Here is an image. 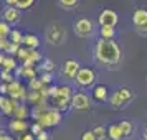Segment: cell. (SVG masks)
Segmentation results:
<instances>
[{
    "label": "cell",
    "mask_w": 147,
    "mask_h": 140,
    "mask_svg": "<svg viewBox=\"0 0 147 140\" xmlns=\"http://www.w3.org/2000/svg\"><path fill=\"white\" fill-rule=\"evenodd\" d=\"M94 58L101 64H117L121 60V48L114 40H104L101 38L94 48Z\"/></svg>",
    "instance_id": "cell-1"
},
{
    "label": "cell",
    "mask_w": 147,
    "mask_h": 140,
    "mask_svg": "<svg viewBox=\"0 0 147 140\" xmlns=\"http://www.w3.org/2000/svg\"><path fill=\"white\" fill-rule=\"evenodd\" d=\"M71 96H73V89L69 86H58L56 92L48 99V102L51 104V107H55L56 111H60L61 114L68 111L71 107Z\"/></svg>",
    "instance_id": "cell-2"
},
{
    "label": "cell",
    "mask_w": 147,
    "mask_h": 140,
    "mask_svg": "<svg viewBox=\"0 0 147 140\" xmlns=\"http://www.w3.org/2000/svg\"><path fill=\"white\" fill-rule=\"evenodd\" d=\"M61 120H63V117H61L60 111H56L55 107L48 106L47 109H45V111L38 115L36 122H38V124H41V127H43V129H50V127L60 125Z\"/></svg>",
    "instance_id": "cell-3"
},
{
    "label": "cell",
    "mask_w": 147,
    "mask_h": 140,
    "mask_svg": "<svg viewBox=\"0 0 147 140\" xmlns=\"http://www.w3.org/2000/svg\"><path fill=\"white\" fill-rule=\"evenodd\" d=\"M132 99H134V92L129 87H119L117 91H114L109 96V104L114 109H122V107H126Z\"/></svg>",
    "instance_id": "cell-4"
},
{
    "label": "cell",
    "mask_w": 147,
    "mask_h": 140,
    "mask_svg": "<svg viewBox=\"0 0 147 140\" xmlns=\"http://www.w3.org/2000/svg\"><path fill=\"white\" fill-rule=\"evenodd\" d=\"M73 81L76 82V86H80L81 89H86V87H91L94 84L96 73H94L91 68H80Z\"/></svg>",
    "instance_id": "cell-5"
},
{
    "label": "cell",
    "mask_w": 147,
    "mask_h": 140,
    "mask_svg": "<svg viewBox=\"0 0 147 140\" xmlns=\"http://www.w3.org/2000/svg\"><path fill=\"white\" fill-rule=\"evenodd\" d=\"M45 38H47V41L50 43V45L56 46V45H61V43L65 41V38H66V31H65V28L61 27V25L53 23V25H50V27L47 28V31H45Z\"/></svg>",
    "instance_id": "cell-6"
},
{
    "label": "cell",
    "mask_w": 147,
    "mask_h": 140,
    "mask_svg": "<svg viewBox=\"0 0 147 140\" xmlns=\"http://www.w3.org/2000/svg\"><path fill=\"white\" fill-rule=\"evenodd\" d=\"M74 35L80 38H89L94 35V23L89 18H78L73 25Z\"/></svg>",
    "instance_id": "cell-7"
},
{
    "label": "cell",
    "mask_w": 147,
    "mask_h": 140,
    "mask_svg": "<svg viewBox=\"0 0 147 140\" xmlns=\"http://www.w3.org/2000/svg\"><path fill=\"white\" fill-rule=\"evenodd\" d=\"M8 86V91H7V96L8 97H12L15 100H20V102H25V97H27V87L22 84L20 79H13L7 82Z\"/></svg>",
    "instance_id": "cell-8"
},
{
    "label": "cell",
    "mask_w": 147,
    "mask_h": 140,
    "mask_svg": "<svg viewBox=\"0 0 147 140\" xmlns=\"http://www.w3.org/2000/svg\"><path fill=\"white\" fill-rule=\"evenodd\" d=\"M71 107L76 109V111H88L89 107H91V99H89V96L86 92H73L71 96Z\"/></svg>",
    "instance_id": "cell-9"
},
{
    "label": "cell",
    "mask_w": 147,
    "mask_h": 140,
    "mask_svg": "<svg viewBox=\"0 0 147 140\" xmlns=\"http://www.w3.org/2000/svg\"><path fill=\"white\" fill-rule=\"evenodd\" d=\"M20 18H22V10H18L15 5H7V7L2 10V20L7 21L8 25L18 23Z\"/></svg>",
    "instance_id": "cell-10"
},
{
    "label": "cell",
    "mask_w": 147,
    "mask_h": 140,
    "mask_svg": "<svg viewBox=\"0 0 147 140\" xmlns=\"http://www.w3.org/2000/svg\"><path fill=\"white\" fill-rule=\"evenodd\" d=\"M117 20H119L117 13H116L114 10H111V8L102 10L99 13V18H98L101 27H116V25H117Z\"/></svg>",
    "instance_id": "cell-11"
},
{
    "label": "cell",
    "mask_w": 147,
    "mask_h": 140,
    "mask_svg": "<svg viewBox=\"0 0 147 140\" xmlns=\"http://www.w3.org/2000/svg\"><path fill=\"white\" fill-rule=\"evenodd\" d=\"M7 127L13 135H18V133L27 132L28 129H30V122H28V119H15V117H12V119L8 120Z\"/></svg>",
    "instance_id": "cell-12"
},
{
    "label": "cell",
    "mask_w": 147,
    "mask_h": 140,
    "mask_svg": "<svg viewBox=\"0 0 147 140\" xmlns=\"http://www.w3.org/2000/svg\"><path fill=\"white\" fill-rule=\"evenodd\" d=\"M80 63L76 60H66L63 63V68H61V76L65 79H74V76L80 69Z\"/></svg>",
    "instance_id": "cell-13"
},
{
    "label": "cell",
    "mask_w": 147,
    "mask_h": 140,
    "mask_svg": "<svg viewBox=\"0 0 147 140\" xmlns=\"http://www.w3.org/2000/svg\"><path fill=\"white\" fill-rule=\"evenodd\" d=\"M17 102H18V100L12 99V97H8V96L0 94V112L3 114V115H7V117H12Z\"/></svg>",
    "instance_id": "cell-14"
},
{
    "label": "cell",
    "mask_w": 147,
    "mask_h": 140,
    "mask_svg": "<svg viewBox=\"0 0 147 140\" xmlns=\"http://www.w3.org/2000/svg\"><path fill=\"white\" fill-rule=\"evenodd\" d=\"M41 60H43V56L40 54V51H36V50H30L27 54V58L22 61V66H32L35 68L38 63H41Z\"/></svg>",
    "instance_id": "cell-15"
},
{
    "label": "cell",
    "mask_w": 147,
    "mask_h": 140,
    "mask_svg": "<svg viewBox=\"0 0 147 140\" xmlns=\"http://www.w3.org/2000/svg\"><path fill=\"white\" fill-rule=\"evenodd\" d=\"M12 117H15V119H28V117H30V109H28L27 102H20V100H18V102L15 104Z\"/></svg>",
    "instance_id": "cell-16"
},
{
    "label": "cell",
    "mask_w": 147,
    "mask_h": 140,
    "mask_svg": "<svg viewBox=\"0 0 147 140\" xmlns=\"http://www.w3.org/2000/svg\"><path fill=\"white\" fill-rule=\"evenodd\" d=\"M22 45L30 48V50H38V46H40V38L35 33H23V41H22Z\"/></svg>",
    "instance_id": "cell-17"
},
{
    "label": "cell",
    "mask_w": 147,
    "mask_h": 140,
    "mask_svg": "<svg viewBox=\"0 0 147 140\" xmlns=\"http://www.w3.org/2000/svg\"><path fill=\"white\" fill-rule=\"evenodd\" d=\"M93 97L99 102H106L109 99V91L104 84H99V86H94L93 89Z\"/></svg>",
    "instance_id": "cell-18"
},
{
    "label": "cell",
    "mask_w": 147,
    "mask_h": 140,
    "mask_svg": "<svg viewBox=\"0 0 147 140\" xmlns=\"http://www.w3.org/2000/svg\"><path fill=\"white\" fill-rule=\"evenodd\" d=\"M132 21L134 25L137 27V25H142V23H146L147 21V10L146 8H137L132 15Z\"/></svg>",
    "instance_id": "cell-19"
},
{
    "label": "cell",
    "mask_w": 147,
    "mask_h": 140,
    "mask_svg": "<svg viewBox=\"0 0 147 140\" xmlns=\"http://www.w3.org/2000/svg\"><path fill=\"white\" fill-rule=\"evenodd\" d=\"M17 66H18V64H17V60H15L13 56H5L0 69H3V71H12V73H13L15 69H17Z\"/></svg>",
    "instance_id": "cell-20"
},
{
    "label": "cell",
    "mask_w": 147,
    "mask_h": 140,
    "mask_svg": "<svg viewBox=\"0 0 147 140\" xmlns=\"http://www.w3.org/2000/svg\"><path fill=\"white\" fill-rule=\"evenodd\" d=\"M107 137L111 140H122L124 139L122 137V132H121V129H119V124L109 125V129H107Z\"/></svg>",
    "instance_id": "cell-21"
},
{
    "label": "cell",
    "mask_w": 147,
    "mask_h": 140,
    "mask_svg": "<svg viewBox=\"0 0 147 140\" xmlns=\"http://www.w3.org/2000/svg\"><path fill=\"white\" fill-rule=\"evenodd\" d=\"M119 129H121V132H122V137H124V139L132 135L134 127H132V124H131L129 120H122V122H119Z\"/></svg>",
    "instance_id": "cell-22"
},
{
    "label": "cell",
    "mask_w": 147,
    "mask_h": 140,
    "mask_svg": "<svg viewBox=\"0 0 147 140\" xmlns=\"http://www.w3.org/2000/svg\"><path fill=\"white\" fill-rule=\"evenodd\" d=\"M99 35H101V38H104V40H113L114 36H116V28L114 27H101Z\"/></svg>",
    "instance_id": "cell-23"
},
{
    "label": "cell",
    "mask_w": 147,
    "mask_h": 140,
    "mask_svg": "<svg viewBox=\"0 0 147 140\" xmlns=\"http://www.w3.org/2000/svg\"><path fill=\"white\" fill-rule=\"evenodd\" d=\"M93 133L94 137H96V140H107L109 137H107V129L104 125H96L93 129Z\"/></svg>",
    "instance_id": "cell-24"
},
{
    "label": "cell",
    "mask_w": 147,
    "mask_h": 140,
    "mask_svg": "<svg viewBox=\"0 0 147 140\" xmlns=\"http://www.w3.org/2000/svg\"><path fill=\"white\" fill-rule=\"evenodd\" d=\"M8 40L12 41V43H17V45H22V41H23V33H22L20 30H10V33H8Z\"/></svg>",
    "instance_id": "cell-25"
},
{
    "label": "cell",
    "mask_w": 147,
    "mask_h": 140,
    "mask_svg": "<svg viewBox=\"0 0 147 140\" xmlns=\"http://www.w3.org/2000/svg\"><path fill=\"white\" fill-rule=\"evenodd\" d=\"M36 0H15V7L18 10H28L35 5Z\"/></svg>",
    "instance_id": "cell-26"
},
{
    "label": "cell",
    "mask_w": 147,
    "mask_h": 140,
    "mask_svg": "<svg viewBox=\"0 0 147 140\" xmlns=\"http://www.w3.org/2000/svg\"><path fill=\"white\" fill-rule=\"evenodd\" d=\"M45 86L43 82H41V79L36 76V78H33V79H30L28 81V87L27 89H33V91H40L41 87Z\"/></svg>",
    "instance_id": "cell-27"
},
{
    "label": "cell",
    "mask_w": 147,
    "mask_h": 140,
    "mask_svg": "<svg viewBox=\"0 0 147 140\" xmlns=\"http://www.w3.org/2000/svg\"><path fill=\"white\" fill-rule=\"evenodd\" d=\"M38 78L41 79V82H43L45 86H50V84L53 82V73H50V71H41V74Z\"/></svg>",
    "instance_id": "cell-28"
},
{
    "label": "cell",
    "mask_w": 147,
    "mask_h": 140,
    "mask_svg": "<svg viewBox=\"0 0 147 140\" xmlns=\"http://www.w3.org/2000/svg\"><path fill=\"white\" fill-rule=\"evenodd\" d=\"M78 2L80 0H58V3H60L61 8H65V10H71L78 5Z\"/></svg>",
    "instance_id": "cell-29"
},
{
    "label": "cell",
    "mask_w": 147,
    "mask_h": 140,
    "mask_svg": "<svg viewBox=\"0 0 147 140\" xmlns=\"http://www.w3.org/2000/svg\"><path fill=\"white\" fill-rule=\"evenodd\" d=\"M43 61V64H41V71H50V73H53L55 69V61L51 60V58H45Z\"/></svg>",
    "instance_id": "cell-30"
},
{
    "label": "cell",
    "mask_w": 147,
    "mask_h": 140,
    "mask_svg": "<svg viewBox=\"0 0 147 140\" xmlns=\"http://www.w3.org/2000/svg\"><path fill=\"white\" fill-rule=\"evenodd\" d=\"M10 25H8L7 21L0 20V38H8V33H10Z\"/></svg>",
    "instance_id": "cell-31"
},
{
    "label": "cell",
    "mask_w": 147,
    "mask_h": 140,
    "mask_svg": "<svg viewBox=\"0 0 147 140\" xmlns=\"http://www.w3.org/2000/svg\"><path fill=\"white\" fill-rule=\"evenodd\" d=\"M0 79H2V82H10V81H13L15 79V76L12 71H0Z\"/></svg>",
    "instance_id": "cell-32"
},
{
    "label": "cell",
    "mask_w": 147,
    "mask_h": 140,
    "mask_svg": "<svg viewBox=\"0 0 147 140\" xmlns=\"http://www.w3.org/2000/svg\"><path fill=\"white\" fill-rule=\"evenodd\" d=\"M28 51H30V48H27V46H20L18 50H17V58L20 60V63L25 60V58H27Z\"/></svg>",
    "instance_id": "cell-33"
},
{
    "label": "cell",
    "mask_w": 147,
    "mask_h": 140,
    "mask_svg": "<svg viewBox=\"0 0 147 140\" xmlns=\"http://www.w3.org/2000/svg\"><path fill=\"white\" fill-rule=\"evenodd\" d=\"M28 130L33 133V135H38V133L43 130V127H41V124H38L36 120H33V124H30V129H28Z\"/></svg>",
    "instance_id": "cell-34"
},
{
    "label": "cell",
    "mask_w": 147,
    "mask_h": 140,
    "mask_svg": "<svg viewBox=\"0 0 147 140\" xmlns=\"http://www.w3.org/2000/svg\"><path fill=\"white\" fill-rule=\"evenodd\" d=\"M15 140H35V135L30 130H27V132H23V133H18Z\"/></svg>",
    "instance_id": "cell-35"
},
{
    "label": "cell",
    "mask_w": 147,
    "mask_h": 140,
    "mask_svg": "<svg viewBox=\"0 0 147 140\" xmlns=\"http://www.w3.org/2000/svg\"><path fill=\"white\" fill-rule=\"evenodd\" d=\"M20 46L22 45H17V43H12V41H10L8 46H7V50H5V53L7 54H17V50H18Z\"/></svg>",
    "instance_id": "cell-36"
},
{
    "label": "cell",
    "mask_w": 147,
    "mask_h": 140,
    "mask_svg": "<svg viewBox=\"0 0 147 140\" xmlns=\"http://www.w3.org/2000/svg\"><path fill=\"white\" fill-rule=\"evenodd\" d=\"M81 140H96L93 130H86V132H83L81 133Z\"/></svg>",
    "instance_id": "cell-37"
},
{
    "label": "cell",
    "mask_w": 147,
    "mask_h": 140,
    "mask_svg": "<svg viewBox=\"0 0 147 140\" xmlns=\"http://www.w3.org/2000/svg\"><path fill=\"white\" fill-rule=\"evenodd\" d=\"M35 140H50V133H48L45 129H43V130H41L38 135H35Z\"/></svg>",
    "instance_id": "cell-38"
},
{
    "label": "cell",
    "mask_w": 147,
    "mask_h": 140,
    "mask_svg": "<svg viewBox=\"0 0 147 140\" xmlns=\"http://www.w3.org/2000/svg\"><path fill=\"white\" fill-rule=\"evenodd\" d=\"M8 43H10V40H8V38H0V51H2V53H5Z\"/></svg>",
    "instance_id": "cell-39"
},
{
    "label": "cell",
    "mask_w": 147,
    "mask_h": 140,
    "mask_svg": "<svg viewBox=\"0 0 147 140\" xmlns=\"http://www.w3.org/2000/svg\"><path fill=\"white\" fill-rule=\"evenodd\" d=\"M136 30H137L140 35L147 36V21H146V23H142V25H137V27H136Z\"/></svg>",
    "instance_id": "cell-40"
},
{
    "label": "cell",
    "mask_w": 147,
    "mask_h": 140,
    "mask_svg": "<svg viewBox=\"0 0 147 140\" xmlns=\"http://www.w3.org/2000/svg\"><path fill=\"white\" fill-rule=\"evenodd\" d=\"M0 140H15L12 135H8L5 130H0Z\"/></svg>",
    "instance_id": "cell-41"
},
{
    "label": "cell",
    "mask_w": 147,
    "mask_h": 140,
    "mask_svg": "<svg viewBox=\"0 0 147 140\" xmlns=\"http://www.w3.org/2000/svg\"><path fill=\"white\" fill-rule=\"evenodd\" d=\"M7 91H8V86H7V82H2V84H0V94H3V96H7Z\"/></svg>",
    "instance_id": "cell-42"
},
{
    "label": "cell",
    "mask_w": 147,
    "mask_h": 140,
    "mask_svg": "<svg viewBox=\"0 0 147 140\" xmlns=\"http://www.w3.org/2000/svg\"><path fill=\"white\" fill-rule=\"evenodd\" d=\"M3 58H5V54L0 51V66H2V63H3Z\"/></svg>",
    "instance_id": "cell-43"
},
{
    "label": "cell",
    "mask_w": 147,
    "mask_h": 140,
    "mask_svg": "<svg viewBox=\"0 0 147 140\" xmlns=\"http://www.w3.org/2000/svg\"><path fill=\"white\" fill-rule=\"evenodd\" d=\"M7 5H15V0H5Z\"/></svg>",
    "instance_id": "cell-44"
},
{
    "label": "cell",
    "mask_w": 147,
    "mask_h": 140,
    "mask_svg": "<svg viewBox=\"0 0 147 140\" xmlns=\"http://www.w3.org/2000/svg\"><path fill=\"white\" fill-rule=\"evenodd\" d=\"M146 137H147V125H146Z\"/></svg>",
    "instance_id": "cell-45"
},
{
    "label": "cell",
    "mask_w": 147,
    "mask_h": 140,
    "mask_svg": "<svg viewBox=\"0 0 147 140\" xmlns=\"http://www.w3.org/2000/svg\"><path fill=\"white\" fill-rule=\"evenodd\" d=\"M146 140H147V137H146Z\"/></svg>",
    "instance_id": "cell-46"
}]
</instances>
